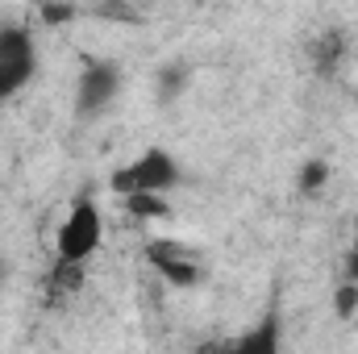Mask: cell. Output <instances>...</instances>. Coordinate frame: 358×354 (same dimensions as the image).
<instances>
[{"label":"cell","instance_id":"obj_16","mask_svg":"<svg viewBox=\"0 0 358 354\" xmlns=\"http://www.w3.org/2000/svg\"><path fill=\"white\" fill-rule=\"evenodd\" d=\"M4 271H8V267H4V259H0V279H4Z\"/></svg>","mask_w":358,"mask_h":354},{"label":"cell","instance_id":"obj_11","mask_svg":"<svg viewBox=\"0 0 358 354\" xmlns=\"http://www.w3.org/2000/svg\"><path fill=\"white\" fill-rule=\"evenodd\" d=\"M334 313H338L342 321H350L358 313V279H346V283L334 292Z\"/></svg>","mask_w":358,"mask_h":354},{"label":"cell","instance_id":"obj_9","mask_svg":"<svg viewBox=\"0 0 358 354\" xmlns=\"http://www.w3.org/2000/svg\"><path fill=\"white\" fill-rule=\"evenodd\" d=\"M125 213H129L134 221L167 217V200H163V192H129V196H125Z\"/></svg>","mask_w":358,"mask_h":354},{"label":"cell","instance_id":"obj_2","mask_svg":"<svg viewBox=\"0 0 358 354\" xmlns=\"http://www.w3.org/2000/svg\"><path fill=\"white\" fill-rule=\"evenodd\" d=\"M100 238H104V221H100V208L92 200H76L67 221L59 225V259H80L88 263L92 255L100 250Z\"/></svg>","mask_w":358,"mask_h":354},{"label":"cell","instance_id":"obj_5","mask_svg":"<svg viewBox=\"0 0 358 354\" xmlns=\"http://www.w3.org/2000/svg\"><path fill=\"white\" fill-rule=\"evenodd\" d=\"M121 92V71H117V63H100V59H92L88 67H84V76H80V92H76V108L92 117V113H100L104 104H113V96Z\"/></svg>","mask_w":358,"mask_h":354},{"label":"cell","instance_id":"obj_13","mask_svg":"<svg viewBox=\"0 0 358 354\" xmlns=\"http://www.w3.org/2000/svg\"><path fill=\"white\" fill-rule=\"evenodd\" d=\"M76 17V4L71 0H42V21L46 25H67Z\"/></svg>","mask_w":358,"mask_h":354},{"label":"cell","instance_id":"obj_6","mask_svg":"<svg viewBox=\"0 0 358 354\" xmlns=\"http://www.w3.org/2000/svg\"><path fill=\"white\" fill-rule=\"evenodd\" d=\"M84 279H88V271L80 259H55L50 267V279H46V296L59 304V300H67V296H76L80 288H84Z\"/></svg>","mask_w":358,"mask_h":354},{"label":"cell","instance_id":"obj_10","mask_svg":"<svg viewBox=\"0 0 358 354\" xmlns=\"http://www.w3.org/2000/svg\"><path fill=\"white\" fill-rule=\"evenodd\" d=\"M183 84H187V71H183L179 63H167V67H163V76H159V100H163V104H171L179 92H183Z\"/></svg>","mask_w":358,"mask_h":354},{"label":"cell","instance_id":"obj_7","mask_svg":"<svg viewBox=\"0 0 358 354\" xmlns=\"http://www.w3.org/2000/svg\"><path fill=\"white\" fill-rule=\"evenodd\" d=\"M342 55H346V38H342L338 29L321 34V38L313 42V71H317V76H334L338 63H342Z\"/></svg>","mask_w":358,"mask_h":354},{"label":"cell","instance_id":"obj_12","mask_svg":"<svg viewBox=\"0 0 358 354\" xmlns=\"http://www.w3.org/2000/svg\"><path fill=\"white\" fill-rule=\"evenodd\" d=\"M325 179H329V167H325L321 159H308V163H304V171H300V192H308V196H313V192H321V187H325Z\"/></svg>","mask_w":358,"mask_h":354},{"label":"cell","instance_id":"obj_14","mask_svg":"<svg viewBox=\"0 0 358 354\" xmlns=\"http://www.w3.org/2000/svg\"><path fill=\"white\" fill-rule=\"evenodd\" d=\"M96 13H100V17H113V21H125V25H138V13H134L125 0H100Z\"/></svg>","mask_w":358,"mask_h":354},{"label":"cell","instance_id":"obj_8","mask_svg":"<svg viewBox=\"0 0 358 354\" xmlns=\"http://www.w3.org/2000/svg\"><path fill=\"white\" fill-rule=\"evenodd\" d=\"M234 351H242V354H275L279 351V321H263L255 334H242V338L234 342Z\"/></svg>","mask_w":358,"mask_h":354},{"label":"cell","instance_id":"obj_15","mask_svg":"<svg viewBox=\"0 0 358 354\" xmlns=\"http://www.w3.org/2000/svg\"><path fill=\"white\" fill-rule=\"evenodd\" d=\"M350 279H358V217H355V246H350Z\"/></svg>","mask_w":358,"mask_h":354},{"label":"cell","instance_id":"obj_3","mask_svg":"<svg viewBox=\"0 0 358 354\" xmlns=\"http://www.w3.org/2000/svg\"><path fill=\"white\" fill-rule=\"evenodd\" d=\"M176 179L179 167L167 150H146L129 167L113 171V192H121V196H129V192H167V187H176Z\"/></svg>","mask_w":358,"mask_h":354},{"label":"cell","instance_id":"obj_1","mask_svg":"<svg viewBox=\"0 0 358 354\" xmlns=\"http://www.w3.org/2000/svg\"><path fill=\"white\" fill-rule=\"evenodd\" d=\"M34 67H38V50H34L29 29L4 25V29H0V104L29 84Z\"/></svg>","mask_w":358,"mask_h":354},{"label":"cell","instance_id":"obj_4","mask_svg":"<svg viewBox=\"0 0 358 354\" xmlns=\"http://www.w3.org/2000/svg\"><path fill=\"white\" fill-rule=\"evenodd\" d=\"M146 263L155 267L171 288H196L200 283V255L183 242H171V238H155L146 242Z\"/></svg>","mask_w":358,"mask_h":354}]
</instances>
